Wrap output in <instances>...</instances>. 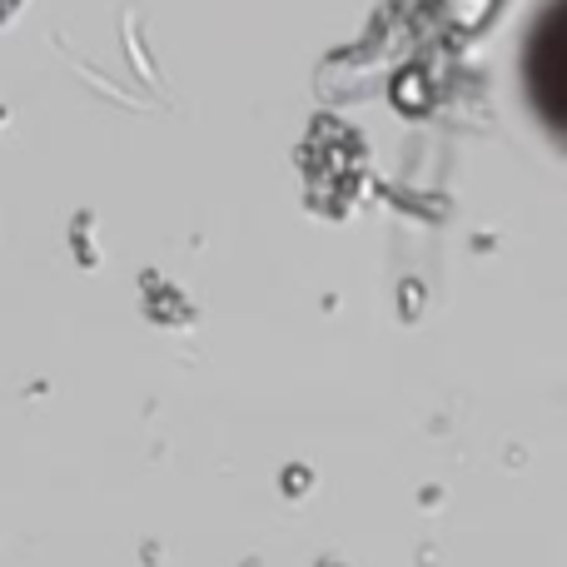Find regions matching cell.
<instances>
[{
	"mask_svg": "<svg viewBox=\"0 0 567 567\" xmlns=\"http://www.w3.org/2000/svg\"><path fill=\"white\" fill-rule=\"evenodd\" d=\"M518 75L538 125L558 145H567V0H548L533 16L528 35H523Z\"/></svg>",
	"mask_w": 567,
	"mask_h": 567,
	"instance_id": "cell-1",
	"label": "cell"
}]
</instances>
